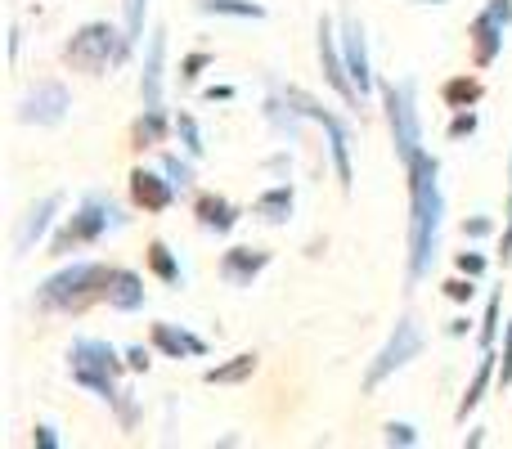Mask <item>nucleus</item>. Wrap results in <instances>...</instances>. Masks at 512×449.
Here are the masks:
<instances>
[{"instance_id":"nucleus-28","label":"nucleus","mask_w":512,"mask_h":449,"mask_svg":"<svg viewBox=\"0 0 512 449\" xmlns=\"http://www.w3.org/2000/svg\"><path fill=\"white\" fill-rule=\"evenodd\" d=\"M194 162H198V158H189V153H185V158H180V153H162V171H167V180L180 189V194H189V189L198 185Z\"/></svg>"},{"instance_id":"nucleus-41","label":"nucleus","mask_w":512,"mask_h":449,"mask_svg":"<svg viewBox=\"0 0 512 449\" xmlns=\"http://www.w3.org/2000/svg\"><path fill=\"white\" fill-rule=\"evenodd\" d=\"M32 445H36V449H59V445H63V441H59V427H54V423H36Z\"/></svg>"},{"instance_id":"nucleus-44","label":"nucleus","mask_w":512,"mask_h":449,"mask_svg":"<svg viewBox=\"0 0 512 449\" xmlns=\"http://www.w3.org/2000/svg\"><path fill=\"white\" fill-rule=\"evenodd\" d=\"M203 99H207V104H216V99L225 104V99H234V86H207V90H203Z\"/></svg>"},{"instance_id":"nucleus-32","label":"nucleus","mask_w":512,"mask_h":449,"mask_svg":"<svg viewBox=\"0 0 512 449\" xmlns=\"http://www.w3.org/2000/svg\"><path fill=\"white\" fill-rule=\"evenodd\" d=\"M212 63H216L212 50H189L185 59H180V86H198V77H203Z\"/></svg>"},{"instance_id":"nucleus-34","label":"nucleus","mask_w":512,"mask_h":449,"mask_svg":"<svg viewBox=\"0 0 512 449\" xmlns=\"http://www.w3.org/2000/svg\"><path fill=\"white\" fill-rule=\"evenodd\" d=\"M382 441L391 449H414V445H423V436H418L414 423H387L382 427Z\"/></svg>"},{"instance_id":"nucleus-7","label":"nucleus","mask_w":512,"mask_h":449,"mask_svg":"<svg viewBox=\"0 0 512 449\" xmlns=\"http://www.w3.org/2000/svg\"><path fill=\"white\" fill-rule=\"evenodd\" d=\"M382 108H387V131L396 144L400 167L423 153V113H418V86L414 81H387L382 86Z\"/></svg>"},{"instance_id":"nucleus-8","label":"nucleus","mask_w":512,"mask_h":449,"mask_svg":"<svg viewBox=\"0 0 512 449\" xmlns=\"http://www.w3.org/2000/svg\"><path fill=\"white\" fill-rule=\"evenodd\" d=\"M423 346H427V337H423V328H418V319L414 315H400L396 319V328L387 333V342H382V351L369 360V369H364V396H373V391L382 387V382H391L400 369H409V364L423 355Z\"/></svg>"},{"instance_id":"nucleus-27","label":"nucleus","mask_w":512,"mask_h":449,"mask_svg":"<svg viewBox=\"0 0 512 449\" xmlns=\"http://www.w3.org/2000/svg\"><path fill=\"white\" fill-rule=\"evenodd\" d=\"M144 261H149V270H153V279H162L167 288H180L185 283V265H180V256L171 252L162 238H153L149 243V252H144Z\"/></svg>"},{"instance_id":"nucleus-25","label":"nucleus","mask_w":512,"mask_h":449,"mask_svg":"<svg viewBox=\"0 0 512 449\" xmlns=\"http://www.w3.org/2000/svg\"><path fill=\"white\" fill-rule=\"evenodd\" d=\"M194 9L207 18H239V23H261L265 18L261 0H194Z\"/></svg>"},{"instance_id":"nucleus-16","label":"nucleus","mask_w":512,"mask_h":449,"mask_svg":"<svg viewBox=\"0 0 512 449\" xmlns=\"http://www.w3.org/2000/svg\"><path fill=\"white\" fill-rule=\"evenodd\" d=\"M274 252H265V247H230V252L221 256V279L230 283V288H252L256 279H261L265 270H270Z\"/></svg>"},{"instance_id":"nucleus-5","label":"nucleus","mask_w":512,"mask_h":449,"mask_svg":"<svg viewBox=\"0 0 512 449\" xmlns=\"http://www.w3.org/2000/svg\"><path fill=\"white\" fill-rule=\"evenodd\" d=\"M122 373H131L126 369V355L117 351L113 342H104V337H77V342L68 346L72 387L90 391V396L104 400V405H113V400L122 396Z\"/></svg>"},{"instance_id":"nucleus-30","label":"nucleus","mask_w":512,"mask_h":449,"mask_svg":"<svg viewBox=\"0 0 512 449\" xmlns=\"http://www.w3.org/2000/svg\"><path fill=\"white\" fill-rule=\"evenodd\" d=\"M176 135H180V149H185L189 158H203V153H207L203 126H198V117H194V113H185V108L176 113Z\"/></svg>"},{"instance_id":"nucleus-37","label":"nucleus","mask_w":512,"mask_h":449,"mask_svg":"<svg viewBox=\"0 0 512 449\" xmlns=\"http://www.w3.org/2000/svg\"><path fill=\"white\" fill-rule=\"evenodd\" d=\"M454 270H459V274H472V279H481V274L490 270V261H486L481 252H459V256H454Z\"/></svg>"},{"instance_id":"nucleus-22","label":"nucleus","mask_w":512,"mask_h":449,"mask_svg":"<svg viewBox=\"0 0 512 449\" xmlns=\"http://www.w3.org/2000/svg\"><path fill=\"white\" fill-rule=\"evenodd\" d=\"M171 131H176V117H167V108H144L131 126V149H158V144H167Z\"/></svg>"},{"instance_id":"nucleus-33","label":"nucleus","mask_w":512,"mask_h":449,"mask_svg":"<svg viewBox=\"0 0 512 449\" xmlns=\"http://www.w3.org/2000/svg\"><path fill=\"white\" fill-rule=\"evenodd\" d=\"M113 414H117V427H122V432H135V423H140V400H135V391L122 387V396L113 400Z\"/></svg>"},{"instance_id":"nucleus-43","label":"nucleus","mask_w":512,"mask_h":449,"mask_svg":"<svg viewBox=\"0 0 512 449\" xmlns=\"http://www.w3.org/2000/svg\"><path fill=\"white\" fill-rule=\"evenodd\" d=\"M486 9L499 18L504 27H512V0H486Z\"/></svg>"},{"instance_id":"nucleus-3","label":"nucleus","mask_w":512,"mask_h":449,"mask_svg":"<svg viewBox=\"0 0 512 449\" xmlns=\"http://www.w3.org/2000/svg\"><path fill=\"white\" fill-rule=\"evenodd\" d=\"M126 225H131V216H126L108 194L90 189V194H81V203L72 207V216H63V225L50 234V256L68 261L72 252L95 247L99 238H108L113 229H126Z\"/></svg>"},{"instance_id":"nucleus-40","label":"nucleus","mask_w":512,"mask_h":449,"mask_svg":"<svg viewBox=\"0 0 512 449\" xmlns=\"http://www.w3.org/2000/svg\"><path fill=\"white\" fill-rule=\"evenodd\" d=\"M499 387H512V319L504 324V355H499Z\"/></svg>"},{"instance_id":"nucleus-6","label":"nucleus","mask_w":512,"mask_h":449,"mask_svg":"<svg viewBox=\"0 0 512 449\" xmlns=\"http://www.w3.org/2000/svg\"><path fill=\"white\" fill-rule=\"evenodd\" d=\"M283 90V99L292 104V113L297 117H306V122H315L319 131L328 135V162H333V171H337V185H342V194H351L355 189V171H351V126L342 122V117L333 113V108H324L310 90H301V86H279Z\"/></svg>"},{"instance_id":"nucleus-13","label":"nucleus","mask_w":512,"mask_h":449,"mask_svg":"<svg viewBox=\"0 0 512 449\" xmlns=\"http://www.w3.org/2000/svg\"><path fill=\"white\" fill-rule=\"evenodd\" d=\"M149 342L158 355H167V360H207V337L189 333L185 324H171V319H158V324L149 328Z\"/></svg>"},{"instance_id":"nucleus-23","label":"nucleus","mask_w":512,"mask_h":449,"mask_svg":"<svg viewBox=\"0 0 512 449\" xmlns=\"http://www.w3.org/2000/svg\"><path fill=\"white\" fill-rule=\"evenodd\" d=\"M261 113H265V122H270V131L279 135V140H292V144L301 140V122H306V117L292 113V104L283 99L279 86H270V95H265V108H261Z\"/></svg>"},{"instance_id":"nucleus-14","label":"nucleus","mask_w":512,"mask_h":449,"mask_svg":"<svg viewBox=\"0 0 512 449\" xmlns=\"http://www.w3.org/2000/svg\"><path fill=\"white\" fill-rule=\"evenodd\" d=\"M176 194L180 189L167 180V171H149V167H135L131 171V203L140 207L144 216H158V212H167L171 203H176Z\"/></svg>"},{"instance_id":"nucleus-12","label":"nucleus","mask_w":512,"mask_h":449,"mask_svg":"<svg viewBox=\"0 0 512 449\" xmlns=\"http://www.w3.org/2000/svg\"><path fill=\"white\" fill-rule=\"evenodd\" d=\"M162 90H167V27H153L140 63V108H162Z\"/></svg>"},{"instance_id":"nucleus-2","label":"nucleus","mask_w":512,"mask_h":449,"mask_svg":"<svg viewBox=\"0 0 512 449\" xmlns=\"http://www.w3.org/2000/svg\"><path fill=\"white\" fill-rule=\"evenodd\" d=\"M113 265L108 261H68L36 288V310L41 315H86L95 301L108 297Z\"/></svg>"},{"instance_id":"nucleus-45","label":"nucleus","mask_w":512,"mask_h":449,"mask_svg":"<svg viewBox=\"0 0 512 449\" xmlns=\"http://www.w3.org/2000/svg\"><path fill=\"white\" fill-rule=\"evenodd\" d=\"M450 337H468L472 333V319H450V328H445Z\"/></svg>"},{"instance_id":"nucleus-19","label":"nucleus","mask_w":512,"mask_h":449,"mask_svg":"<svg viewBox=\"0 0 512 449\" xmlns=\"http://www.w3.org/2000/svg\"><path fill=\"white\" fill-rule=\"evenodd\" d=\"M108 310H117V315H135V310H144V301H149V288H144L140 270H126V265H113V279H108Z\"/></svg>"},{"instance_id":"nucleus-11","label":"nucleus","mask_w":512,"mask_h":449,"mask_svg":"<svg viewBox=\"0 0 512 449\" xmlns=\"http://www.w3.org/2000/svg\"><path fill=\"white\" fill-rule=\"evenodd\" d=\"M337 36H342V54H346V72H351L355 90H360V99L373 95V59H369V32H364V23L355 14H342V27H337Z\"/></svg>"},{"instance_id":"nucleus-20","label":"nucleus","mask_w":512,"mask_h":449,"mask_svg":"<svg viewBox=\"0 0 512 449\" xmlns=\"http://www.w3.org/2000/svg\"><path fill=\"white\" fill-rule=\"evenodd\" d=\"M490 382H499V355L495 351H481L477 369H472L468 387H463V396H459V409H454V418H459V423H468V414L481 405V400H486Z\"/></svg>"},{"instance_id":"nucleus-46","label":"nucleus","mask_w":512,"mask_h":449,"mask_svg":"<svg viewBox=\"0 0 512 449\" xmlns=\"http://www.w3.org/2000/svg\"><path fill=\"white\" fill-rule=\"evenodd\" d=\"M463 445H468V449L486 445V427H472V432H468V436H463Z\"/></svg>"},{"instance_id":"nucleus-24","label":"nucleus","mask_w":512,"mask_h":449,"mask_svg":"<svg viewBox=\"0 0 512 449\" xmlns=\"http://www.w3.org/2000/svg\"><path fill=\"white\" fill-rule=\"evenodd\" d=\"M261 369V360H256V351H239L234 360L216 364V369L203 373L207 387H243V382H252V373Z\"/></svg>"},{"instance_id":"nucleus-39","label":"nucleus","mask_w":512,"mask_h":449,"mask_svg":"<svg viewBox=\"0 0 512 449\" xmlns=\"http://www.w3.org/2000/svg\"><path fill=\"white\" fill-rule=\"evenodd\" d=\"M126 369H131V373H149L153 369V355H149V346H140V342H135V346H126Z\"/></svg>"},{"instance_id":"nucleus-26","label":"nucleus","mask_w":512,"mask_h":449,"mask_svg":"<svg viewBox=\"0 0 512 449\" xmlns=\"http://www.w3.org/2000/svg\"><path fill=\"white\" fill-rule=\"evenodd\" d=\"M481 95H486V86H481V77H472V72H459V77H450L441 86V104L445 108H477L481 104Z\"/></svg>"},{"instance_id":"nucleus-38","label":"nucleus","mask_w":512,"mask_h":449,"mask_svg":"<svg viewBox=\"0 0 512 449\" xmlns=\"http://www.w3.org/2000/svg\"><path fill=\"white\" fill-rule=\"evenodd\" d=\"M504 265L512 261V153H508V212H504V243H499Z\"/></svg>"},{"instance_id":"nucleus-29","label":"nucleus","mask_w":512,"mask_h":449,"mask_svg":"<svg viewBox=\"0 0 512 449\" xmlns=\"http://www.w3.org/2000/svg\"><path fill=\"white\" fill-rule=\"evenodd\" d=\"M499 315H504V288H495V292H490V301H486V315H481V333H477L481 351H495V342H499Z\"/></svg>"},{"instance_id":"nucleus-17","label":"nucleus","mask_w":512,"mask_h":449,"mask_svg":"<svg viewBox=\"0 0 512 449\" xmlns=\"http://www.w3.org/2000/svg\"><path fill=\"white\" fill-rule=\"evenodd\" d=\"M194 216H198V229H203V234H216V238L234 234L239 221H243V212L225 194H198L194 198Z\"/></svg>"},{"instance_id":"nucleus-21","label":"nucleus","mask_w":512,"mask_h":449,"mask_svg":"<svg viewBox=\"0 0 512 449\" xmlns=\"http://www.w3.org/2000/svg\"><path fill=\"white\" fill-rule=\"evenodd\" d=\"M292 212H297V189H292V180H288V185L261 189V194H256V203H252V216L261 225H288Z\"/></svg>"},{"instance_id":"nucleus-15","label":"nucleus","mask_w":512,"mask_h":449,"mask_svg":"<svg viewBox=\"0 0 512 449\" xmlns=\"http://www.w3.org/2000/svg\"><path fill=\"white\" fill-rule=\"evenodd\" d=\"M63 212V194L54 189V194H45L41 203H32L23 212V221H18V229H14V256H27L36 243H41L45 234H50V225H54V216Z\"/></svg>"},{"instance_id":"nucleus-47","label":"nucleus","mask_w":512,"mask_h":449,"mask_svg":"<svg viewBox=\"0 0 512 449\" xmlns=\"http://www.w3.org/2000/svg\"><path fill=\"white\" fill-rule=\"evenodd\" d=\"M18 45H23V32H18V27H9V63L18 59Z\"/></svg>"},{"instance_id":"nucleus-18","label":"nucleus","mask_w":512,"mask_h":449,"mask_svg":"<svg viewBox=\"0 0 512 449\" xmlns=\"http://www.w3.org/2000/svg\"><path fill=\"white\" fill-rule=\"evenodd\" d=\"M504 32H508V27L499 23L490 9H481V14L472 18L468 36H472V63H477V68H490V63H499V54H504Z\"/></svg>"},{"instance_id":"nucleus-35","label":"nucleus","mask_w":512,"mask_h":449,"mask_svg":"<svg viewBox=\"0 0 512 449\" xmlns=\"http://www.w3.org/2000/svg\"><path fill=\"white\" fill-rule=\"evenodd\" d=\"M441 292L454 301V306H472V297H477V279L472 274H459V279H445Z\"/></svg>"},{"instance_id":"nucleus-31","label":"nucleus","mask_w":512,"mask_h":449,"mask_svg":"<svg viewBox=\"0 0 512 449\" xmlns=\"http://www.w3.org/2000/svg\"><path fill=\"white\" fill-rule=\"evenodd\" d=\"M144 23H149V0H122V27L131 36V45H140L144 36Z\"/></svg>"},{"instance_id":"nucleus-36","label":"nucleus","mask_w":512,"mask_h":449,"mask_svg":"<svg viewBox=\"0 0 512 449\" xmlns=\"http://www.w3.org/2000/svg\"><path fill=\"white\" fill-rule=\"evenodd\" d=\"M477 126H481V117H477V108H459V113L450 117V140L459 144V140H472V135H477Z\"/></svg>"},{"instance_id":"nucleus-1","label":"nucleus","mask_w":512,"mask_h":449,"mask_svg":"<svg viewBox=\"0 0 512 449\" xmlns=\"http://www.w3.org/2000/svg\"><path fill=\"white\" fill-rule=\"evenodd\" d=\"M409 180V256L405 270L409 283H423L441 252V225H445V189H441V158L436 153H418L405 167Z\"/></svg>"},{"instance_id":"nucleus-42","label":"nucleus","mask_w":512,"mask_h":449,"mask_svg":"<svg viewBox=\"0 0 512 449\" xmlns=\"http://www.w3.org/2000/svg\"><path fill=\"white\" fill-rule=\"evenodd\" d=\"M490 234H495L490 216H468V221H463V238H490Z\"/></svg>"},{"instance_id":"nucleus-9","label":"nucleus","mask_w":512,"mask_h":449,"mask_svg":"<svg viewBox=\"0 0 512 449\" xmlns=\"http://www.w3.org/2000/svg\"><path fill=\"white\" fill-rule=\"evenodd\" d=\"M315 50H319V72H324L328 90H333V95L346 104V113H360V108H364V99H360V90H355L351 72H346L342 36H337V23H333V18H328V14L315 23Z\"/></svg>"},{"instance_id":"nucleus-48","label":"nucleus","mask_w":512,"mask_h":449,"mask_svg":"<svg viewBox=\"0 0 512 449\" xmlns=\"http://www.w3.org/2000/svg\"><path fill=\"white\" fill-rule=\"evenodd\" d=\"M414 5H450V0H414Z\"/></svg>"},{"instance_id":"nucleus-4","label":"nucleus","mask_w":512,"mask_h":449,"mask_svg":"<svg viewBox=\"0 0 512 449\" xmlns=\"http://www.w3.org/2000/svg\"><path fill=\"white\" fill-rule=\"evenodd\" d=\"M131 54L135 45L126 36V27L108 23V18H90V23L72 27V36L63 41V63L86 72V77H104V72L122 68Z\"/></svg>"},{"instance_id":"nucleus-10","label":"nucleus","mask_w":512,"mask_h":449,"mask_svg":"<svg viewBox=\"0 0 512 449\" xmlns=\"http://www.w3.org/2000/svg\"><path fill=\"white\" fill-rule=\"evenodd\" d=\"M68 113H72V90L63 86V81L45 77V81H36V86H27L14 117L23 126H59Z\"/></svg>"}]
</instances>
